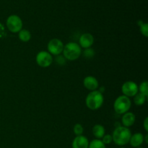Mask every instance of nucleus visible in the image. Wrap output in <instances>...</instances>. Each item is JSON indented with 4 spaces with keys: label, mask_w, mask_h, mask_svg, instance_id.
Wrapping results in <instances>:
<instances>
[{
    "label": "nucleus",
    "mask_w": 148,
    "mask_h": 148,
    "mask_svg": "<svg viewBox=\"0 0 148 148\" xmlns=\"http://www.w3.org/2000/svg\"><path fill=\"white\" fill-rule=\"evenodd\" d=\"M131 136L132 133L130 129L123 126H119L117 127L113 132V141L117 145L124 146L130 143Z\"/></svg>",
    "instance_id": "nucleus-1"
},
{
    "label": "nucleus",
    "mask_w": 148,
    "mask_h": 148,
    "mask_svg": "<svg viewBox=\"0 0 148 148\" xmlns=\"http://www.w3.org/2000/svg\"><path fill=\"white\" fill-rule=\"evenodd\" d=\"M103 95L98 90L91 91L86 97L85 103L87 107L92 111L98 110L103 103Z\"/></svg>",
    "instance_id": "nucleus-2"
},
{
    "label": "nucleus",
    "mask_w": 148,
    "mask_h": 148,
    "mask_svg": "<svg viewBox=\"0 0 148 148\" xmlns=\"http://www.w3.org/2000/svg\"><path fill=\"white\" fill-rule=\"evenodd\" d=\"M63 56L69 61L77 59L82 54V49L79 45L75 42H69L64 46Z\"/></svg>",
    "instance_id": "nucleus-3"
},
{
    "label": "nucleus",
    "mask_w": 148,
    "mask_h": 148,
    "mask_svg": "<svg viewBox=\"0 0 148 148\" xmlns=\"http://www.w3.org/2000/svg\"><path fill=\"white\" fill-rule=\"evenodd\" d=\"M132 106V102L130 98L125 95L119 96L114 103V111L118 114H124L128 112Z\"/></svg>",
    "instance_id": "nucleus-4"
},
{
    "label": "nucleus",
    "mask_w": 148,
    "mask_h": 148,
    "mask_svg": "<svg viewBox=\"0 0 148 148\" xmlns=\"http://www.w3.org/2000/svg\"><path fill=\"white\" fill-rule=\"evenodd\" d=\"M6 25L10 32L13 33H19L23 28V21L19 16L12 14L7 19Z\"/></svg>",
    "instance_id": "nucleus-5"
},
{
    "label": "nucleus",
    "mask_w": 148,
    "mask_h": 148,
    "mask_svg": "<svg viewBox=\"0 0 148 148\" xmlns=\"http://www.w3.org/2000/svg\"><path fill=\"white\" fill-rule=\"evenodd\" d=\"M64 43L58 38H53L48 43V52L51 55L59 56L62 53L64 49Z\"/></svg>",
    "instance_id": "nucleus-6"
},
{
    "label": "nucleus",
    "mask_w": 148,
    "mask_h": 148,
    "mask_svg": "<svg viewBox=\"0 0 148 148\" xmlns=\"http://www.w3.org/2000/svg\"><path fill=\"white\" fill-rule=\"evenodd\" d=\"M36 63L41 67H49L53 62V57L48 51H41L36 55Z\"/></svg>",
    "instance_id": "nucleus-7"
},
{
    "label": "nucleus",
    "mask_w": 148,
    "mask_h": 148,
    "mask_svg": "<svg viewBox=\"0 0 148 148\" xmlns=\"http://www.w3.org/2000/svg\"><path fill=\"white\" fill-rule=\"evenodd\" d=\"M121 92L128 98L134 97L138 92V85L133 81H127L121 86Z\"/></svg>",
    "instance_id": "nucleus-8"
},
{
    "label": "nucleus",
    "mask_w": 148,
    "mask_h": 148,
    "mask_svg": "<svg viewBox=\"0 0 148 148\" xmlns=\"http://www.w3.org/2000/svg\"><path fill=\"white\" fill-rule=\"evenodd\" d=\"M94 43V37L92 36V34L90 33H84V34L81 35L79 39V46L83 49H88V48H91Z\"/></svg>",
    "instance_id": "nucleus-9"
},
{
    "label": "nucleus",
    "mask_w": 148,
    "mask_h": 148,
    "mask_svg": "<svg viewBox=\"0 0 148 148\" xmlns=\"http://www.w3.org/2000/svg\"><path fill=\"white\" fill-rule=\"evenodd\" d=\"M83 85L86 89L90 91H94L97 90L99 86V83L98 79L95 77L88 76L84 79Z\"/></svg>",
    "instance_id": "nucleus-10"
},
{
    "label": "nucleus",
    "mask_w": 148,
    "mask_h": 148,
    "mask_svg": "<svg viewBox=\"0 0 148 148\" xmlns=\"http://www.w3.org/2000/svg\"><path fill=\"white\" fill-rule=\"evenodd\" d=\"M89 141L88 138L83 135L77 136L72 142V148H88Z\"/></svg>",
    "instance_id": "nucleus-11"
},
{
    "label": "nucleus",
    "mask_w": 148,
    "mask_h": 148,
    "mask_svg": "<svg viewBox=\"0 0 148 148\" xmlns=\"http://www.w3.org/2000/svg\"><path fill=\"white\" fill-rule=\"evenodd\" d=\"M136 120V116L134 113L132 112H127L123 115L121 119V122H122L123 127H125L129 128L132 127L134 124Z\"/></svg>",
    "instance_id": "nucleus-12"
},
{
    "label": "nucleus",
    "mask_w": 148,
    "mask_h": 148,
    "mask_svg": "<svg viewBox=\"0 0 148 148\" xmlns=\"http://www.w3.org/2000/svg\"><path fill=\"white\" fill-rule=\"evenodd\" d=\"M144 135L142 133H135V134H132L131 136V138L130 140V145L132 146L133 147H139L143 145L144 143Z\"/></svg>",
    "instance_id": "nucleus-13"
},
{
    "label": "nucleus",
    "mask_w": 148,
    "mask_h": 148,
    "mask_svg": "<svg viewBox=\"0 0 148 148\" xmlns=\"http://www.w3.org/2000/svg\"><path fill=\"white\" fill-rule=\"evenodd\" d=\"M105 128L101 124H95L92 127V134L98 140H101L105 135Z\"/></svg>",
    "instance_id": "nucleus-14"
},
{
    "label": "nucleus",
    "mask_w": 148,
    "mask_h": 148,
    "mask_svg": "<svg viewBox=\"0 0 148 148\" xmlns=\"http://www.w3.org/2000/svg\"><path fill=\"white\" fill-rule=\"evenodd\" d=\"M18 37L21 41L28 42L31 38V33L29 30L25 29H22L18 33Z\"/></svg>",
    "instance_id": "nucleus-15"
},
{
    "label": "nucleus",
    "mask_w": 148,
    "mask_h": 148,
    "mask_svg": "<svg viewBox=\"0 0 148 148\" xmlns=\"http://www.w3.org/2000/svg\"><path fill=\"white\" fill-rule=\"evenodd\" d=\"M147 97L140 92H137L134 96V102L137 106H143L145 103Z\"/></svg>",
    "instance_id": "nucleus-16"
},
{
    "label": "nucleus",
    "mask_w": 148,
    "mask_h": 148,
    "mask_svg": "<svg viewBox=\"0 0 148 148\" xmlns=\"http://www.w3.org/2000/svg\"><path fill=\"white\" fill-rule=\"evenodd\" d=\"M88 148H106V145L103 143L101 140H92L90 143H89V146Z\"/></svg>",
    "instance_id": "nucleus-17"
},
{
    "label": "nucleus",
    "mask_w": 148,
    "mask_h": 148,
    "mask_svg": "<svg viewBox=\"0 0 148 148\" xmlns=\"http://www.w3.org/2000/svg\"><path fill=\"white\" fill-rule=\"evenodd\" d=\"M138 91L139 92L142 93L143 95H145L147 97L148 95V83L147 81H144V82H141L140 86H138Z\"/></svg>",
    "instance_id": "nucleus-18"
},
{
    "label": "nucleus",
    "mask_w": 148,
    "mask_h": 148,
    "mask_svg": "<svg viewBox=\"0 0 148 148\" xmlns=\"http://www.w3.org/2000/svg\"><path fill=\"white\" fill-rule=\"evenodd\" d=\"M74 133L76 134V136H80L82 135V133L84 132V128L82 127V124H76L74 126L73 128Z\"/></svg>",
    "instance_id": "nucleus-19"
},
{
    "label": "nucleus",
    "mask_w": 148,
    "mask_h": 148,
    "mask_svg": "<svg viewBox=\"0 0 148 148\" xmlns=\"http://www.w3.org/2000/svg\"><path fill=\"white\" fill-rule=\"evenodd\" d=\"M140 33L145 37H148V24L146 23H143L140 25Z\"/></svg>",
    "instance_id": "nucleus-20"
},
{
    "label": "nucleus",
    "mask_w": 148,
    "mask_h": 148,
    "mask_svg": "<svg viewBox=\"0 0 148 148\" xmlns=\"http://www.w3.org/2000/svg\"><path fill=\"white\" fill-rule=\"evenodd\" d=\"M83 55L85 58L87 59H90V58H92L95 55V51L92 49L91 48H88V49H85V50L84 51Z\"/></svg>",
    "instance_id": "nucleus-21"
},
{
    "label": "nucleus",
    "mask_w": 148,
    "mask_h": 148,
    "mask_svg": "<svg viewBox=\"0 0 148 148\" xmlns=\"http://www.w3.org/2000/svg\"><path fill=\"white\" fill-rule=\"evenodd\" d=\"M102 142L104 143V145H109L113 142L112 135L111 134H106L103 137Z\"/></svg>",
    "instance_id": "nucleus-22"
},
{
    "label": "nucleus",
    "mask_w": 148,
    "mask_h": 148,
    "mask_svg": "<svg viewBox=\"0 0 148 148\" xmlns=\"http://www.w3.org/2000/svg\"><path fill=\"white\" fill-rule=\"evenodd\" d=\"M56 62H57L58 64L64 65L65 64V63H66V59H65L63 56H60V55H59V56H56Z\"/></svg>",
    "instance_id": "nucleus-23"
},
{
    "label": "nucleus",
    "mask_w": 148,
    "mask_h": 148,
    "mask_svg": "<svg viewBox=\"0 0 148 148\" xmlns=\"http://www.w3.org/2000/svg\"><path fill=\"white\" fill-rule=\"evenodd\" d=\"M6 31L5 28H4V25L0 23V38H2L5 37L6 36Z\"/></svg>",
    "instance_id": "nucleus-24"
},
{
    "label": "nucleus",
    "mask_w": 148,
    "mask_h": 148,
    "mask_svg": "<svg viewBox=\"0 0 148 148\" xmlns=\"http://www.w3.org/2000/svg\"><path fill=\"white\" fill-rule=\"evenodd\" d=\"M143 126H144V128H145V131L148 132V118L147 117H146L145 119L144 120Z\"/></svg>",
    "instance_id": "nucleus-25"
},
{
    "label": "nucleus",
    "mask_w": 148,
    "mask_h": 148,
    "mask_svg": "<svg viewBox=\"0 0 148 148\" xmlns=\"http://www.w3.org/2000/svg\"><path fill=\"white\" fill-rule=\"evenodd\" d=\"M137 148H143V147H137Z\"/></svg>",
    "instance_id": "nucleus-26"
},
{
    "label": "nucleus",
    "mask_w": 148,
    "mask_h": 148,
    "mask_svg": "<svg viewBox=\"0 0 148 148\" xmlns=\"http://www.w3.org/2000/svg\"><path fill=\"white\" fill-rule=\"evenodd\" d=\"M120 148H124V147H120Z\"/></svg>",
    "instance_id": "nucleus-27"
}]
</instances>
